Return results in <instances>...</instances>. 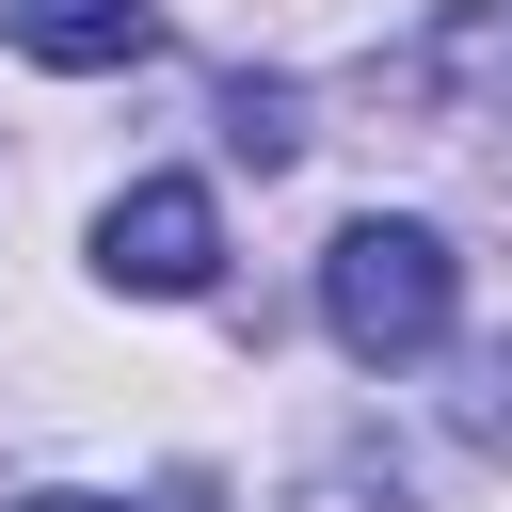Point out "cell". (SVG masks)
I'll return each mask as SVG.
<instances>
[{
	"mask_svg": "<svg viewBox=\"0 0 512 512\" xmlns=\"http://www.w3.org/2000/svg\"><path fill=\"white\" fill-rule=\"evenodd\" d=\"M448 304H464V272H448L432 224H400V208L336 224V256H320V320H336L352 368H416V352H448Z\"/></svg>",
	"mask_w": 512,
	"mask_h": 512,
	"instance_id": "cell-1",
	"label": "cell"
},
{
	"mask_svg": "<svg viewBox=\"0 0 512 512\" xmlns=\"http://www.w3.org/2000/svg\"><path fill=\"white\" fill-rule=\"evenodd\" d=\"M96 272L176 304V288H208V272H224V208H208L192 176H144V192H112V224H96Z\"/></svg>",
	"mask_w": 512,
	"mask_h": 512,
	"instance_id": "cell-2",
	"label": "cell"
},
{
	"mask_svg": "<svg viewBox=\"0 0 512 512\" xmlns=\"http://www.w3.org/2000/svg\"><path fill=\"white\" fill-rule=\"evenodd\" d=\"M384 96H400V112H480V128H512V0H448V16L384 64Z\"/></svg>",
	"mask_w": 512,
	"mask_h": 512,
	"instance_id": "cell-3",
	"label": "cell"
},
{
	"mask_svg": "<svg viewBox=\"0 0 512 512\" xmlns=\"http://www.w3.org/2000/svg\"><path fill=\"white\" fill-rule=\"evenodd\" d=\"M0 48H32V64H64V80H112V64L160 48V16H144V0H0Z\"/></svg>",
	"mask_w": 512,
	"mask_h": 512,
	"instance_id": "cell-4",
	"label": "cell"
},
{
	"mask_svg": "<svg viewBox=\"0 0 512 512\" xmlns=\"http://www.w3.org/2000/svg\"><path fill=\"white\" fill-rule=\"evenodd\" d=\"M224 144H240V160H288V144H304V96H288V80H224Z\"/></svg>",
	"mask_w": 512,
	"mask_h": 512,
	"instance_id": "cell-5",
	"label": "cell"
},
{
	"mask_svg": "<svg viewBox=\"0 0 512 512\" xmlns=\"http://www.w3.org/2000/svg\"><path fill=\"white\" fill-rule=\"evenodd\" d=\"M448 416H464V448H512V336H496V352H464Z\"/></svg>",
	"mask_w": 512,
	"mask_h": 512,
	"instance_id": "cell-6",
	"label": "cell"
},
{
	"mask_svg": "<svg viewBox=\"0 0 512 512\" xmlns=\"http://www.w3.org/2000/svg\"><path fill=\"white\" fill-rule=\"evenodd\" d=\"M0 512H112V496H0Z\"/></svg>",
	"mask_w": 512,
	"mask_h": 512,
	"instance_id": "cell-7",
	"label": "cell"
}]
</instances>
